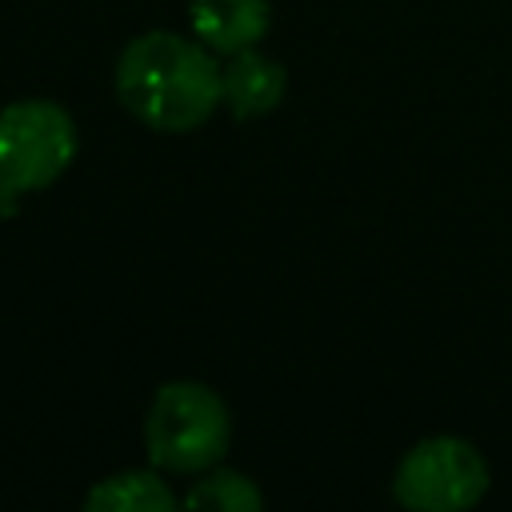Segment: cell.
<instances>
[{"mask_svg":"<svg viewBox=\"0 0 512 512\" xmlns=\"http://www.w3.org/2000/svg\"><path fill=\"white\" fill-rule=\"evenodd\" d=\"M112 84L124 112L152 132H196L220 108V64L212 48L168 28L128 40Z\"/></svg>","mask_w":512,"mask_h":512,"instance_id":"cell-1","label":"cell"},{"mask_svg":"<svg viewBox=\"0 0 512 512\" xmlns=\"http://www.w3.org/2000/svg\"><path fill=\"white\" fill-rule=\"evenodd\" d=\"M232 420L224 400L200 380H168L144 412V452L152 468L200 476L224 460Z\"/></svg>","mask_w":512,"mask_h":512,"instance_id":"cell-2","label":"cell"},{"mask_svg":"<svg viewBox=\"0 0 512 512\" xmlns=\"http://www.w3.org/2000/svg\"><path fill=\"white\" fill-rule=\"evenodd\" d=\"M76 160V120L64 104L28 96L0 108V216L52 188Z\"/></svg>","mask_w":512,"mask_h":512,"instance_id":"cell-3","label":"cell"},{"mask_svg":"<svg viewBox=\"0 0 512 512\" xmlns=\"http://www.w3.org/2000/svg\"><path fill=\"white\" fill-rule=\"evenodd\" d=\"M488 464L464 436L416 440L392 476V496L412 512H464L488 492Z\"/></svg>","mask_w":512,"mask_h":512,"instance_id":"cell-4","label":"cell"},{"mask_svg":"<svg viewBox=\"0 0 512 512\" xmlns=\"http://www.w3.org/2000/svg\"><path fill=\"white\" fill-rule=\"evenodd\" d=\"M284 88H288L284 64L256 52V48L232 52L228 64H220V104L236 120L268 116L284 100Z\"/></svg>","mask_w":512,"mask_h":512,"instance_id":"cell-5","label":"cell"},{"mask_svg":"<svg viewBox=\"0 0 512 512\" xmlns=\"http://www.w3.org/2000/svg\"><path fill=\"white\" fill-rule=\"evenodd\" d=\"M188 24L200 44H208L220 56L256 48L272 24L268 0H192Z\"/></svg>","mask_w":512,"mask_h":512,"instance_id":"cell-6","label":"cell"},{"mask_svg":"<svg viewBox=\"0 0 512 512\" xmlns=\"http://www.w3.org/2000/svg\"><path fill=\"white\" fill-rule=\"evenodd\" d=\"M88 512H168L176 508V492L160 480L156 468H124L96 480L84 496Z\"/></svg>","mask_w":512,"mask_h":512,"instance_id":"cell-7","label":"cell"},{"mask_svg":"<svg viewBox=\"0 0 512 512\" xmlns=\"http://www.w3.org/2000/svg\"><path fill=\"white\" fill-rule=\"evenodd\" d=\"M180 504L196 508V512H260L264 496L252 476L216 464V468L200 472V480H192V488L184 492Z\"/></svg>","mask_w":512,"mask_h":512,"instance_id":"cell-8","label":"cell"}]
</instances>
